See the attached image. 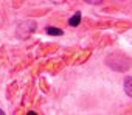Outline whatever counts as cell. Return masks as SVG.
<instances>
[{
    "label": "cell",
    "mask_w": 132,
    "mask_h": 115,
    "mask_svg": "<svg viewBox=\"0 0 132 115\" xmlns=\"http://www.w3.org/2000/svg\"><path fill=\"white\" fill-rule=\"evenodd\" d=\"M106 64L115 72H127L130 69V58L123 53H112L106 58Z\"/></svg>",
    "instance_id": "1"
},
{
    "label": "cell",
    "mask_w": 132,
    "mask_h": 115,
    "mask_svg": "<svg viewBox=\"0 0 132 115\" xmlns=\"http://www.w3.org/2000/svg\"><path fill=\"white\" fill-rule=\"evenodd\" d=\"M36 30V22L34 20H25L17 27V36L20 39H27L31 33H34Z\"/></svg>",
    "instance_id": "2"
},
{
    "label": "cell",
    "mask_w": 132,
    "mask_h": 115,
    "mask_svg": "<svg viewBox=\"0 0 132 115\" xmlns=\"http://www.w3.org/2000/svg\"><path fill=\"white\" fill-rule=\"evenodd\" d=\"M79 22H81V11H76V13L69 19V25H70V27H78Z\"/></svg>",
    "instance_id": "3"
},
{
    "label": "cell",
    "mask_w": 132,
    "mask_h": 115,
    "mask_svg": "<svg viewBox=\"0 0 132 115\" xmlns=\"http://www.w3.org/2000/svg\"><path fill=\"white\" fill-rule=\"evenodd\" d=\"M124 92L127 96L132 98V76H126L124 79Z\"/></svg>",
    "instance_id": "4"
},
{
    "label": "cell",
    "mask_w": 132,
    "mask_h": 115,
    "mask_svg": "<svg viewBox=\"0 0 132 115\" xmlns=\"http://www.w3.org/2000/svg\"><path fill=\"white\" fill-rule=\"evenodd\" d=\"M47 34H50V36H62L64 31L59 30V28H54V27H48L47 28Z\"/></svg>",
    "instance_id": "5"
},
{
    "label": "cell",
    "mask_w": 132,
    "mask_h": 115,
    "mask_svg": "<svg viewBox=\"0 0 132 115\" xmlns=\"http://www.w3.org/2000/svg\"><path fill=\"white\" fill-rule=\"evenodd\" d=\"M87 3H95V5H100V3H103V0H86Z\"/></svg>",
    "instance_id": "6"
},
{
    "label": "cell",
    "mask_w": 132,
    "mask_h": 115,
    "mask_svg": "<svg viewBox=\"0 0 132 115\" xmlns=\"http://www.w3.org/2000/svg\"><path fill=\"white\" fill-rule=\"evenodd\" d=\"M50 2H53V3H61L62 0H50Z\"/></svg>",
    "instance_id": "7"
},
{
    "label": "cell",
    "mask_w": 132,
    "mask_h": 115,
    "mask_svg": "<svg viewBox=\"0 0 132 115\" xmlns=\"http://www.w3.org/2000/svg\"><path fill=\"white\" fill-rule=\"evenodd\" d=\"M3 113H5V112H3V110H2V109H0V115H3Z\"/></svg>",
    "instance_id": "8"
}]
</instances>
